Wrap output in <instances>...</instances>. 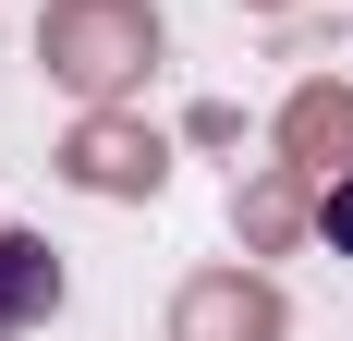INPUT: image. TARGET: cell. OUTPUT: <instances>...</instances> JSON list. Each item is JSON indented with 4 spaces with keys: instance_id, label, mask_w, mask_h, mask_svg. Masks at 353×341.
I'll use <instances>...</instances> for the list:
<instances>
[{
    "instance_id": "obj_1",
    "label": "cell",
    "mask_w": 353,
    "mask_h": 341,
    "mask_svg": "<svg viewBox=\"0 0 353 341\" xmlns=\"http://www.w3.org/2000/svg\"><path fill=\"white\" fill-rule=\"evenodd\" d=\"M49 305H61V256L37 232H0V341H25Z\"/></svg>"
},
{
    "instance_id": "obj_2",
    "label": "cell",
    "mask_w": 353,
    "mask_h": 341,
    "mask_svg": "<svg viewBox=\"0 0 353 341\" xmlns=\"http://www.w3.org/2000/svg\"><path fill=\"white\" fill-rule=\"evenodd\" d=\"M329 232H341V244H353V195H329Z\"/></svg>"
}]
</instances>
